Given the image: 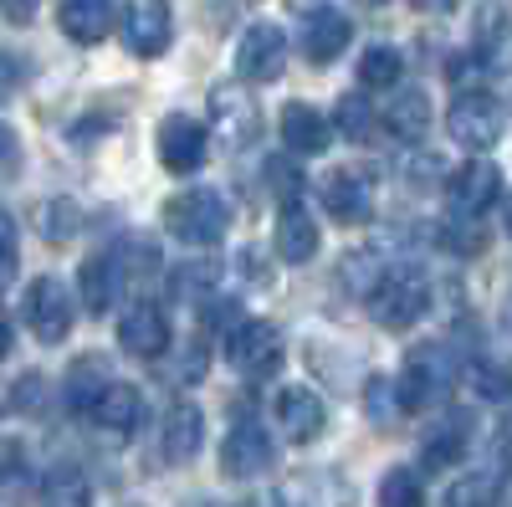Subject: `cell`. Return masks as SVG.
I'll list each match as a JSON object with an SVG mask.
<instances>
[{"mask_svg":"<svg viewBox=\"0 0 512 507\" xmlns=\"http://www.w3.org/2000/svg\"><path fill=\"white\" fill-rule=\"evenodd\" d=\"M210 123H216V139L226 149H241L246 139H256L262 113H256V103L241 98L236 88H216V93H210Z\"/></svg>","mask_w":512,"mask_h":507,"instance_id":"9a60e30c","label":"cell"},{"mask_svg":"<svg viewBox=\"0 0 512 507\" xmlns=\"http://www.w3.org/2000/svg\"><path fill=\"white\" fill-rule=\"evenodd\" d=\"M277 257L282 262H313L318 257V221L303 205H282L277 216Z\"/></svg>","mask_w":512,"mask_h":507,"instance_id":"7402d4cb","label":"cell"},{"mask_svg":"<svg viewBox=\"0 0 512 507\" xmlns=\"http://www.w3.org/2000/svg\"><path fill=\"white\" fill-rule=\"evenodd\" d=\"M82 303H88L93 318H103L113 303H118V267L113 257H93V262H82Z\"/></svg>","mask_w":512,"mask_h":507,"instance_id":"4316f807","label":"cell"},{"mask_svg":"<svg viewBox=\"0 0 512 507\" xmlns=\"http://www.w3.org/2000/svg\"><path fill=\"white\" fill-rule=\"evenodd\" d=\"M272 461H277V446H272L267 426H262V420H251V415H236V426L221 441V472L246 482V477H262Z\"/></svg>","mask_w":512,"mask_h":507,"instance_id":"8992f818","label":"cell"},{"mask_svg":"<svg viewBox=\"0 0 512 507\" xmlns=\"http://www.w3.org/2000/svg\"><path fill=\"white\" fill-rule=\"evenodd\" d=\"M446 129L456 144L466 149H492L502 139V103L482 88H466L451 98V113H446Z\"/></svg>","mask_w":512,"mask_h":507,"instance_id":"5b68a950","label":"cell"},{"mask_svg":"<svg viewBox=\"0 0 512 507\" xmlns=\"http://www.w3.org/2000/svg\"><path fill=\"white\" fill-rule=\"evenodd\" d=\"M62 31L72 41H82V47H93V41H103L118 21V6L113 0H62V11H57Z\"/></svg>","mask_w":512,"mask_h":507,"instance_id":"ac0fdd59","label":"cell"},{"mask_svg":"<svg viewBox=\"0 0 512 507\" xmlns=\"http://www.w3.org/2000/svg\"><path fill=\"white\" fill-rule=\"evenodd\" d=\"M497 456H502V467L512 472V420H507V426L497 431Z\"/></svg>","mask_w":512,"mask_h":507,"instance_id":"b9f144b4","label":"cell"},{"mask_svg":"<svg viewBox=\"0 0 512 507\" xmlns=\"http://www.w3.org/2000/svg\"><path fill=\"white\" fill-rule=\"evenodd\" d=\"M497 190H502V175L487 159H472V164H461L456 175H446V205H451V216H466V221H477L497 200Z\"/></svg>","mask_w":512,"mask_h":507,"instance_id":"9c48e42d","label":"cell"},{"mask_svg":"<svg viewBox=\"0 0 512 507\" xmlns=\"http://www.w3.org/2000/svg\"><path fill=\"white\" fill-rule=\"evenodd\" d=\"M267 190L282 205H303V175H297L287 159H267Z\"/></svg>","mask_w":512,"mask_h":507,"instance_id":"e575fe53","label":"cell"},{"mask_svg":"<svg viewBox=\"0 0 512 507\" xmlns=\"http://www.w3.org/2000/svg\"><path fill=\"white\" fill-rule=\"evenodd\" d=\"M379 507H425V487L415 467H395L379 482Z\"/></svg>","mask_w":512,"mask_h":507,"instance_id":"4dcf8cb0","label":"cell"},{"mask_svg":"<svg viewBox=\"0 0 512 507\" xmlns=\"http://www.w3.org/2000/svg\"><path fill=\"white\" fill-rule=\"evenodd\" d=\"M88 420H98V426L113 431V436H134L139 420H144V395H139L134 385H123V379H113V385L103 390V400L93 405Z\"/></svg>","mask_w":512,"mask_h":507,"instance_id":"d6986e66","label":"cell"},{"mask_svg":"<svg viewBox=\"0 0 512 507\" xmlns=\"http://www.w3.org/2000/svg\"><path fill=\"white\" fill-rule=\"evenodd\" d=\"M0 16H6L11 26H26L36 16V0H0Z\"/></svg>","mask_w":512,"mask_h":507,"instance_id":"60d3db41","label":"cell"},{"mask_svg":"<svg viewBox=\"0 0 512 507\" xmlns=\"http://www.w3.org/2000/svg\"><path fill=\"white\" fill-rule=\"evenodd\" d=\"M425 303H431V282H425L415 267H390L369 287V313H374L379 328H390V333L415 328Z\"/></svg>","mask_w":512,"mask_h":507,"instance_id":"6da1fadb","label":"cell"},{"mask_svg":"<svg viewBox=\"0 0 512 507\" xmlns=\"http://www.w3.org/2000/svg\"><path fill=\"white\" fill-rule=\"evenodd\" d=\"M282 333L267 318H246L226 333V359L241 379H272L282 369Z\"/></svg>","mask_w":512,"mask_h":507,"instance_id":"277c9868","label":"cell"},{"mask_svg":"<svg viewBox=\"0 0 512 507\" xmlns=\"http://www.w3.org/2000/svg\"><path fill=\"white\" fill-rule=\"evenodd\" d=\"M400 72H405V57L395 47H369L359 57V82H364V88H395Z\"/></svg>","mask_w":512,"mask_h":507,"instance_id":"f546056e","label":"cell"},{"mask_svg":"<svg viewBox=\"0 0 512 507\" xmlns=\"http://www.w3.org/2000/svg\"><path fill=\"white\" fill-rule=\"evenodd\" d=\"M507 231H512V200H507Z\"/></svg>","mask_w":512,"mask_h":507,"instance_id":"f6af8a7d","label":"cell"},{"mask_svg":"<svg viewBox=\"0 0 512 507\" xmlns=\"http://www.w3.org/2000/svg\"><path fill=\"white\" fill-rule=\"evenodd\" d=\"M205 154H210V134L200 129L195 118L169 113L159 123V159H164V169H175V175H195V169L205 164Z\"/></svg>","mask_w":512,"mask_h":507,"instance_id":"8fae6325","label":"cell"},{"mask_svg":"<svg viewBox=\"0 0 512 507\" xmlns=\"http://www.w3.org/2000/svg\"><path fill=\"white\" fill-rule=\"evenodd\" d=\"M323 205L333 210L338 221H349V226L369 221V180L354 175V169H333L328 185H323Z\"/></svg>","mask_w":512,"mask_h":507,"instance_id":"603a6c76","label":"cell"},{"mask_svg":"<svg viewBox=\"0 0 512 507\" xmlns=\"http://www.w3.org/2000/svg\"><path fill=\"white\" fill-rule=\"evenodd\" d=\"M497 492H502V482L492 472H472V477L451 482L446 507H497Z\"/></svg>","mask_w":512,"mask_h":507,"instance_id":"1f68e13d","label":"cell"},{"mask_svg":"<svg viewBox=\"0 0 512 507\" xmlns=\"http://www.w3.org/2000/svg\"><path fill=\"white\" fill-rule=\"evenodd\" d=\"M333 123H338V134H344V139L364 144V139L379 129V113H374V103H369V98L344 93V98H338V108H333Z\"/></svg>","mask_w":512,"mask_h":507,"instance_id":"f1b7e54d","label":"cell"},{"mask_svg":"<svg viewBox=\"0 0 512 507\" xmlns=\"http://www.w3.org/2000/svg\"><path fill=\"white\" fill-rule=\"evenodd\" d=\"M282 67H287V36L272 21L246 26L236 41V72L246 82H272V77H282Z\"/></svg>","mask_w":512,"mask_h":507,"instance_id":"ba28073f","label":"cell"},{"mask_svg":"<svg viewBox=\"0 0 512 507\" xmlns=\"http://www.w3.org/2000/svg\"><path fill=\"white\" fill-rule=\"evenodd\" d=\"M472 52L487 72H512V21L497 6H482L472 21Z\"/></svg>","mask_w":512,"mask_h":507,"instance_id":"e0dca14e","label":"cell"},{"mask_svg":"<svg viewBox=\"0 0 512 507\" xmlns=\"http://www.w3.org/2000/svg\"><path fill=\"white\" fill-rule=\"evenodd\" d=\"M11 405H16V410H26V415L47 410V379H41V374H21V379H16Z\"/></svg>","mask_w":512,"mask_h":507,"instance_id":"74e56055","label":"cell"},{"mask_svg":"<svg viewBox=\"0 0 512 507\" xmlns=\"http://www.w3.org/2000/svg\"><path fill=\"white\" fill-rule=\"evenodd\" d=\"M364 410H369V420H379V426H390L395 415H405L395 379H369V390H364Z\"/></svg>","mask_w":512,"mask_h":507,"instance_id":"d6a6232c","label":"cell"},{"mask_svg":"<svg viewBox=\"0 0 512 507\" xmlns=\"http://www.w3.org/2000/svg\"><path fill=\"white\" fill-rule=\"evenodd\" d=\"M221 507H246V502H221Z\"/></svg>","mask_w":512,"mask_h":507,"instance_id":"bcb514c9","label":"cell"},{"mask_svg":"<svg viewBox=\"0 0 512 507\" xmlns=\"http://www.w3.org/2000/svg\"><path fill=\"white\" fill-rule=\"evenodd\" d=\"M472 385H477L487 400H507V395H512V369L482 359V364H472Z\"/></svg>","mask_w":512,"mask_h":507,"instance_id":"d590c367","label":"cell"},{"mask_svg":"<svg viewBox=\"0 0 512 507\" xmlns=\"http://www.w3.org/2000/svg\"><path fill=\"white\" fill-rule=\"evenodd\" d=\"M169 0H128L123 6V47L134 57H159L169 47Z\"/></svg>","mask_w":512,"mask_h":507,"instance_id":"30bf717a","label":"cell"},{"mask_svg":"<svg viewBox=\"0 0 512 507\" xmlns=\"http://www.w3.org/2000/svg\"><path fill=\"white\" fill-rule=\"evenodd\" d=\"M26 482V451L16 441H0V497Z\"/></svg>","mask_w":512,"mask_h":507,"instance_id":"8d00e7d4","label":"cell"},{"mask_svg":"<svg viewBox=\"0 0 512 507\" xmlns=\"http://www.w3.org/2000/svg\"><path fill=\"white\" fill-rule=\"evenodd\" d=\"M82 226V210L72 200H52V205H41V231H47V241H72Z\"/></svg>","mask_w":512,"mask_h":507,"instance_id":"836d02e7","label":"cell"},{"mask_svg":"<svg viewBox=\"0 0 512 507\" xmlns=\"http://www.w3.org/2000/svg\"><path fill=\"white\" fill-rule=\"evenodd\" d=\"M354 41V21L344 16V11H333V6H318V11H308L303 16V52L323 67V62H333L338 52H344Z\"/></svg>","mask_w":512,"mask_h":507,"instance_id":"2e32d148","label":"cell"},{"mask_svg":"<svg viewBox=\"0 0 512 507\" xmlns=\"http://www.w3.org/2000/svg\"><path fill=\"white\" fill-rule=\"evenodd\" d=\"M328 139H333V129H328V118L318 108H308V103H287L282 108V144L292 154H323Z\"/></svg>","mask_w":512,"mask_h":507,"instance_id":"44dd1931","label":"cell"},{"mask_svg":"<svg viewBox=\"0 0 512 507\" xmlns=\"http://www.w3.org/2000/svg\"><path fill=\"white\" fill-rule=\"evenodd\" d=\"M425 123H431V103H425V93L420 88H405V93H395L390 98V108H384V129H390L395 139H420L425 134Z\"/></svg>","mask_w":512,"mask_h":507,"instance_id":"484cf974","label":"cell"},{"mask_svg":"<svg viewBox=\"0 0 512 507\" xmlns=\"http://www.w3.org/2000/svg\"><path fill=\"white\" fill-rule=\"evenodd\" d=\"M16 169H21V139L0 123V180H11Z\"/></svg>","mask_w":512,"mask_h":507,"instance_id":"ab89813d","label":"cell"},{"mask_svg":"<svg viewBox=\"0 0 512 507\" xmlns=\"http://www.w3.org/2000/svg\"><path fill=\"white\" fill-rule=\"evenodd\" d=\"M164 226L185 246H216L231 226V210L216 190H185V195H175L164 205Z\"/></svg>","mask_w":512,"mask_h":507,"instance_id":"3957f363","label":"cell"},{"mask_svg":"<svg viewBox=\"0 0 512 507\" xmlns=\"http://www.w3.org/2000/svg\"><path fill=\"white\" fill-rule=\"evenodd\" d=\"M26 328L41 338V344H62V338L72 333V298H67V287L57 277H36L26 287Z\"/></svg>","mask_w":512,"mask_h":507,"instance_id":"52a82bcc","label":"cell"},{"mask_svg":"<svg viewBox=\"0 0 512 507\" xmlns=\"http://www.w3.org/2000/svg\"><path fill=\"white\" fill-rule=\"evenodd\" d=\"M21 82H26V62L16 52H0V103H6Z\"/></svg>","mask_w":512,"mask_h":507,"instance_id":"f35d334b","label":"cell"},{"mask_svg":"<svg viewBox=\"0 0 512 507\" xmlns=\"http://www.w3.org/2000/svg\"><path fill=\"white\" fill-rule=\"evenodd\" d=\"M277 426L287 431V441L308 446V441H318V436H323L328 410H323V400H318L308 385H287V390L277 395Z\"/></svg>","mask_w":512,"mask_h":507,"instance_id":"7c38bea8","label":"cell"},{"mask_svg":"<svg viewBox=\"0 0 512 507\" xmlns=\"http://www.w3.org/2000/svg\"><path fill=\"white\" fill-rule=\"evenodd\" d=\"M200 441H205V415H200L190 400H175V405L164 410V431H159V451H164V461L185 467V461L200 456Z\"/></svg>","mask_w":512,"mask_h":507,"instance_id":"5bb4252c","label":"cell"},{"mask_svg":"<svg viewBox=\"0 0 512 507\" xmlns=\"http://www.w3.org/2000/svg\"><path fill=\"white\" fill-rule=\"evenodd\" d=\"M415 6H425V11H451V0H415Z\"/></svg>","mask_w":512,"mask_h":507,"instance_id":"ee69618b","label":"cell"},{"mask_svg":"<svg viewBox=\"0 0 512 507\" xmlns=\"http://www.w3.org/2000/svg\"><path fill=\"white\" fill-rule=\"evenodd\" d=\"M118 344L128 354H139V359H159L169 349V318H164V308L159 303H134L123 313V323H118Z\"/></svg>","mask_w":512,"mask_h":507,"instance_id":"4fadbf2b","label":"cell"},{"mask_svg":"<svg viewBox=\"0 0 512 507\" xmlns=\"http://www.w3.org/2000/svg\"><path fill=\"white\" fill-rule=\"evenodd\" d=\"M11 354V318H6V308H0V359Z\"/></svg>","mask_w":512,"mask_h":507,"instance_id":"7bdbcfd3","label":"cell"},{"mask_svg":"<svg viewBox=\"0 0 512 507\" xmlns=\"http://www.w3.org/2000/svg\"><path fill=\"white\" fill-rule=\"evenodd\" d=\"M272 507H349V482L338 477H292L277 487Z\"/></svg>","mask_w":512,"mask_h":507,"instance_id":"cb8c5ba5","label":"cell"},{"mask_svg":"<svg viewBox=\"0 0 512 507\" xmlns=\"http://www.w3.org/2000/svg\"><path fill=\"white\" fill-rule=\"evenodd\" d=\"M466 441H472V420H466V415H446V420H436V426L425 431V441H420V461H425L431 472L456 467L461 451H466Z\"/></svg>","mask_w":512,"mask_h":507,"instance_id":"ffe728a7","label":"cell"},{"mask_svg":"<svg viewBox=\"0 0 512 507\" xmlns=\"http://www.w3.org/2000/svg\"><path fill=\"white\" fill-rule=\"evenodd\" d=\"M41 507H93V487L82 472L57 467L47 482H41Z\"/></svg>","mask_w":512,"mask_h":507,"instance_id":"83f0119b","label":"cell"},{"mask_svg":"<svg viewBox=\"0 0 512 507\" xmlns=\"http://www.w3.org/2000/svg\"><path fill=\"white\" fill-rule=\"evenodd\" d=\"M456 359H451V349H441V344H420L410 359H405V374L395 379V390H400V405L405 410H431V405H441L451 390H456Z\"/></svg>","mask_w":512,"mask_h":507,"instance_id":"7a4b0ae2","label":"cell"},{"mask_svg":"<svg viewBox=\"0 0 512 507\" xmlns=\"http://www.w3.org/2000/svg\"><path fill=\"white\" fill-rule=\"evenodd\" d=\"M364 6H374V0H364Z\"/></svg>","mask_w":512,"mask_h":507,"instance_id":"7dc6e473","label":"cell"},{"mask_svg":"<svg viewBox=\"0 0 512 507\" xmlns=\"http://www.w3.org/2000/svg\"><path fill=\"white\" fill-rule=\"evenodd\" d=\"M108 385H113V379H108L103 359H77V364L67 369V385H62L67 410H72V415H93V405L103 400Z\"/></svg>","mask_w":512,"mask_h":507,"instance_id":"d4e9b609","label":"cell"}]
</instances>
